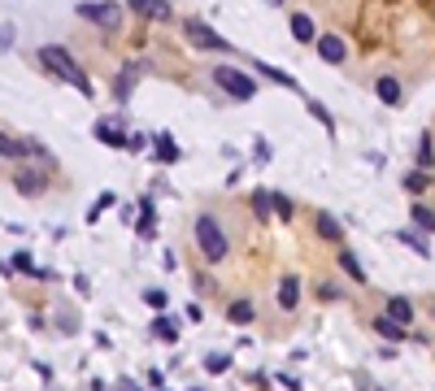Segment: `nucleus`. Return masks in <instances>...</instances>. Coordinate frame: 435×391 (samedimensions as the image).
Returning a JSON list of instances; mask_svg holds the SVG:
<instances>
[{
  "mask_svg": "<svg viewBox=\"0 0 435 391\" xmlns=\"http://www.w3.org/2000/svg\"><path fill=\"white\" fill-rule=\"evenodd\" d=\"M39 61H44V70L53 74V78H61V83H70V87H79V96H96L87 70L74 61L70 48H61V44H44V48H39Z\"/></svg>",
  "mask_w": 435,
  "mask_h": 391,
  "instance_id": "1",
  "label": "nucleus"
},
{
  "mask_svg": "<svg viewBox=\"0 0 435 391\" xmlns=\"http://www.w3.org/2000/svg\"><path fill=\"white\" fill-rule=\"evenodd\" d=\"M196 244H200V252H204V261H226V230L218 226V218H209V213H200L196 218Z\"/></svg>",
  "mask_w": 435,
  "mask_h": 391,
  "instance_id": "2",
  "label": "nucleus"
},
{
  "mask_svg": "<svg viewBox=\"0 0 435 391\" xmlns=\"http://www.w3.org/2000/svg\"><path fill=\"white\" fill-rule=\"evenodd\" d=\"M183 35H188V44L192 48H204V52H235L231 48V39L226 35H218L209 22H200V18H188L183 22Z\"/></svg>",
  "mask_w": 435,
  "mask_h": 391,
  "instance_id": "3",
  "label": "nucleus"
},
{
  "mask_svg": "<svg viewBox=\"0 0 435 391\" xmlns=\"http://www.w3.org/2000/svg\"><path fill=\"white\" fill-rule=\"evenodd\" d=\"M214 83L231 96V100H252V96H257V83H252L244 70H235V66H218V70H214Z\"/></svg>",
  "mask_w": 435,
  "mask_h": 391,
  "instance_id": "4",
  "label": "nucleus"
},
{
  "mask_svg": "<svg viewBox=\"0 0 435 391\" xmlns=\"http://www.w3.org/2000/svg\"><path fill=\"white\" fill-rule=\"evenodd\" d=\"M79 18L100 26V31H114V26H122V5H114V0H83Z\"/></svg>",
  "mask_w": 435,
  "mask_h": 391,
  "instance_id": "5",
  "label": "nucleus"
},
{
  "mask_svg": "<svg viewBox=\"0 0 435 391\" xmlns=\"http://www.w3.org/2000/svg\"><path fill=\"white\" fill-rule=\"evenodd\" d=\"M318 57L326 61V66H344L348 61V44H344V35H336V31H326V35H318Z\"/></svg>",
  "mask_w": 435,
  "mask_h": 391,
  "instance_id": "6",
  "label": "nucleus"
},
{
  "mask_svg": "<svg viewBox=\"0 0 435 391\" xmlns=\"http://www.w3.org/2000/svg\"><path fill=\"white\" fill-rule=\"evenodd\" d=\"M44 187H48V178H44L39 170H27V166L13 170V192H18V196H31V200H35V196H44Z\"/></svg>",
  "mask_w": 435,
  "mask_h": 391,
  "instance_id": "7",
  "label": "nucleus"
},
{
  "mask_svg": "<svg viewBox=\"0 0 435 391\" xmlns=\"http://www.w3.org/2000/svg\"><path fill=\"white\" fill-rule=\"evenodd\" d=\"M126 9L131 13H140V18H148V22H166L174 9L166 5V0H126Z\"/></svg>",
  "mask_w": 435,
  "mask_h": 391,
  "instance_id": "8",
  "label": "nucleus"
},
{
  "mask_svg": "<svg viewBox=\"0 0 435 391\" xmlns=\"http://www.w3.org/2000/svg\"><path fill=\"white\" fill-rule=\"evenodd\" d=\"M296 304H300V278H296V274H283V278H278V309L292 313Z\"/></svg>",
  "mask_w": 435,
  "mask_h": 391,
  "instance_id": "9",
  "label": "nucleus"
},
{
  "mask_svg": "<svg viewBox=\"0 0 435 391\" xmlns=\"http://www.w3.org/2000/svg\"><path fill=\"white\" fill-rule=\"evenodd\" d=\"M152 156H157V166H174V161H178V144H174L170 130L152 135Z\"/></svg>",
  "mask_w": 435,
  "mask_h": 391,
  "instance_id": "10",
  "label": "nucleus"
},
{
  "mask_svg": "<svg viewBox=\"0 0 435 391\" xmlns=\"http://www.w3.org/2000/svg\"><path fill=\"white\" fill-rule=\"evenodd\" d=\"M96 139H100V144H109V148L131 144V135H126V126H118V122H96Z\"/></svg>",
  "mask_w": 435,
  "mask_h": 391,
  "instance_id": "11",
  "label": "nucleus"
},
{
  "mask_svg": "<svg viewBox=\"0 0 435 391\" xmlns=\"http://www.w3.org/2000/svg\"><path fill=\"white\" fill-rule=\"evenodd\" d=\"M135 230H140V240H157V213H152V196L140 200V222H135Z\"/></svg>",
  "mask_w": 435,
  "mask_h": 391,
  "instance_id": "12",
  "label": "nucleus"
},
{
  "mask_svg": "<svg viewBox=\"0 0 435 391\" xmlns=\"http://www.w3.org/2000/svg\"><path fill=\"white\" fill-rule=\"evenodd\" d=\"M374 335H383V339H388V344H400V339H409V330H405V322H396V318H388V313H383V318H374Z\"/></svg>",
  "mask_w": 435,
  "mask_h": 391,
  "instance_id": "13",
  "label": "nucleus"
},
{
  "mask_svg": "<svg viewBox=\"0 0 435 391\" xmlns=\"http://www.w3.org/2000/svg\"><path fill=\"white\" fill-rule=\"evenodd\" d=\"M292 39H296V44H318V26H314L310 13H296V18H292Z\"/></svg>",
  "mask_w": 435,
  "mask_h": 391,
  "instance_id": "14",
  "label": "nucleus"
},
{
  "mask_svg": "<svg viewBox=\"0 0 435 391\" xmlns=\"http://www.w3.org/2000/svg\"><path fill=\"white\" fill-rule=\"evenodd\" d=\"M252 70H257L262 78H270V83H278V87H288V92H296V96H300V83H296L292 74H283V70H274V66H262V61H252Z\"/></svg>",
  "mask_w": 435,
  "mask_h": 391,
  "instance_id": "15",
  "label": "nucleus"
},
{
  "mask_svg": "<svg viewBox=\"0 0 435 391\" xmlns=\"http://www.w3.org/2000/svg\"><path fill=\"white\" fill-rule=\"evenodd\" d=\"M140 70H144V66H131L126 74H118V78H114V100H118V104L131 100V87H135V74H140Z\"/></svg>",
  "mask_w": 435,
  "mask_h": 391,
  "instance_id": "16",
  "label": "nucleus"
},
{
  "mask_svg": "<svg viewBox=\"0 0 435 391\" xmlns=\"http://www.w3.org/2000/svg\"><path fill=\"white\" fill-rule=\"evenodd\" d=\"M374 96H379L383 104H392V109H396V104L405 100V92H400V83H396V78H379V83H374Z\"/></svg>",
  "mask_w": 435,
  "mask_h": 391,
  "instance_id": "17",
  "label": "nucleus"
},
{
  "mask_svg": "<svg viewBox=\"0 0 435 391\" xmlns=\"http://www.w3.org/2000/svg\"><path fill=\"white\" fill-rule=\"evenodd\" d=\"M336 261L344 266V274H348L353 283H366V266H362V261H357V256H353L348 248H340V256H336Z\"/></svg>",
  "mask_w": 435,
  "mask_h": 391,
  "instance_id": "18",
  "label": "nucleus"
},
{
  "mask_svg": "<svg viewBox=\"0 0 435 391\" xmlns=\"http://www.w3.org/2000/svg\"><path fill=\"white\" fill-rule=\"evenodd\" d=\"M388 318H396V322L409 326V322H414V304H409L405 296H392V300H388Z\"/></svg>",
  "mask_w": 435,
  "mask_h": 391,
  "instance_id": "19",
  "label": "nucleus"
},
{
  "mask_svg": "<svg viewBox=\"0 0 435 391\" xmlns=\"http://www.w3.org/2000/svg\"><path fill=\"white\" fill-rule=\"evenodd\" d=\"M5 274H35V261H31V252H13V256L5 261Z\"/></svg>",
  "mask_w": 435,
  "mask_h": 391,
  "instance_id": "20",
  "label": "nucleus"
},
{
  "mask_svg": "<svg viewBox=\"0 0 435 391\" xmlns=\"http://www.w3.org/2000/svg\"><path fill=\"white\" fill-rule=\"evenodd\" d=\"M0 152H5V161H22L31 152V144H18L13 135H0Z\"/></svg>",
  "mask_w": 435,
  "mask_h": 391,
  "instance_id": "21",
  "label": "nucleus"
},
{
  "mask_svg": "<svg viewBox=\"0 0 435 391\" xmlns=\"http://www.w3.org/2000/svg\"><path fill=\"white\" fill-rule=\"evenodd\" d=\"M252 313H257V309H252V300H235L231 309H226V318H231L235 326H248V322H252Z\"/></svg>",
  "mask_w": 435,
  "mask_h": 391,
  "instance_id": "22",
  "label": "nucleus"
},
{
  "mask_svg": "<svg viewBox=\"0 0 435 391\" xmlns=\"http://www.w3.org/2000/svg\"><path fill=\"white\" fill-rule=\"evenodd\" d=\"M152 335H157L161 344H174V339H178V326L166 318V313H157V322H152Z\"/></svg>",
  "mask_w": 435,
  "mask_h": 391,
  "instance_id": "23",
  "label": "nucleus"
},
{
  "mask_svg": "<svg viewBox=\"0 0 435 391\" xmlns=\"http://www.w3.org/2000/svg\"><path fill=\"white\" fill-rule=\"evenodd\" d=\"M396 240H400L405 248H414L418 256H427V252H431V244L422 240V235H418V230H396Z\"/></svg>",
  "mask_w": 435,
  "mask_h": 391,
  "instance_id": "24",
  "label": "nucleus"
},
{
  "mask_svg": "<svg viewBox=\"0 0 435 391\" xmlns=\"http://www.w3.org/2000/svg\"><path fill=\"white\" fill-rule=\"evenodd\" d=\"M409 218H414L418 230H435V209L431 204H414V213H409Z\"/></svg>",
  "mask_w": 435,
  "mask_h": 391,
  "instance_id": "25",
  "label": "nucleus"
},
{
  "mask_svg": "<svg viewBox=\"0 0 435 391\" xmlns=\"http://www.w3.org/2000/svg\"><path fill=\"white\" fill-rule=\"evenodd\" d=\"M270 209H274V192H252V213H257L262 222L270 218Z\"/></svg>",
  "mask_w": 435,
  "mask_h": 391,
  "instance_id": "26",
  "label": "nucleus"
},
{
  "mask_svg": "<svg viewBox=\"0 0 435 391\" xmlns=\"http://www.w3.org/2000/svg\"><path fill=\"white\" fill-rule=\"evenodd\" d=\"M314 226H318L322 240H340V235H344V230H340V222L331 218V213H318V222H314Z\"/></svg>",
  "mask_w": 435,
  "mask_h": 391,
  "instance_id": "27",
  "label": "nucleus"
},
{
  "mask_svg": "<svg viewBox=\"0 0 435 391\" xmlns=\"http://www.w3.org/2000/svg\"><path fill=\"white\" fill-rule=\"evenodd\" d=\"M144 304H148L152 313H166V304H170V296H166V292H157V287H148V292H144Z\"/></svg>",
  "mask_w": 435,
  "mask_h": 391,
  "instance_id": "28",
  "label": "nucleus"
},
{
  "mask_svg": "<svg viewBox=\"0 0 435 391\" xmlns=\"http://www.w3.org/2000/svg\"><path fill=\"white\" fill-rule=\"evenodd\" d=\"M204 370H209V374H226V370H231V356L209 352V356H204Z\"/></svg>",
  "mask_w": 435,
  "mask_h": 391,
  "instance_id": "29",
  "label": "nucleus"
},
{
  "mask_svg": "<svg viewBox=\"0 0 435 391\" xmlns=\"http://www.w3.org/2000/svg\"><path fill=\"white\" fill-rule=\"evenodd\" d=\"M435 166V152H431V135L418 139V170H431Z\"/></svg>",
  "mask_w": 435,
  "mask_h": 391,
  "instance_id": "30",
  "label": "nucleus"
},
{
  "mask_svg": "<svg viewBox=\"0 0 435 391\" xmlns=\"http://www.w3.org/2000/svg\"><path fill=\"white\" fill-rule=\"evenodd\" d=\"M274 213H278V218L288 222V218H296V204H292V200H288L283 192H274Z\"/></svg>",
  "mask_w": 435,
  "mask_h": 391,
  "instance_id": "31",
  "label": "nucleus"
},
{
  "mask_svg": "<svg viewBox=\"0 0 435 391\" xmlns=\"http://www.w3.org/2000/svg\"><path fill=\"white\" fill-rule=\"evenodd\" d=\"M405 187H409V192H427V187H431L427 170H414V174H405Z\"/></svg>",
  "mask_w": 435,
  "mask_h": 391,
  "instance_id": "32",
  "label": "nucleus"
},
{
  "mask_svg": "<svg viewBox=\"0 0 435 391\" xmlns=\"http://www.w3.org/2000/svg\"><path fill=\"white\" fill-rule=\"evenodd\" d=\"M114 200H118V196H114V192H100V200H96V204H92V213H87V222H96V218H100V213H105V209H109V204H114Z\"/></svg>",
  "mask_w": 435,
  "mask_h": 391,
  "instance_id": "33",
  "label": "nucleus"
},
{
  "mask_svg": "<svg viewBox=\"0 0 435 391\" xmlns=\"http://www.w3.org/2000/svg\"><path fill=\"white\" fill-rule=\"evenodd\" d=\"M310 113H314V118H318V122H322L326 130H336V118H331V113H326V104H318V100H310Z\"/></svg>",
  "mask_w": 435,
  "mask_h": 391,
  "instance_id": "34",
  "label": "nucleus"
},
{
  "mask_svg": "<svg viewBox=\"0 0 435 391\" xmlns=\"http://www.w3.org/2000/svg\"><path fill=\"white\" fill-rule=\"evenodd\" d=\"M318 296H322V300L331 304V300H340V287H331V283H322V287H318Z\"/></svg>",
  "mask_w": 435,
  "mask_h": 391,
  "instance_id": "35",
  "label": "nucleus"
},
{
  "mask_svg": "<svg viewBox=\"0 0 435 391\" xmlns=\"http://www.w3.org/2000/svg\"><path fill=\"white\" fill-rule=\"evenodd\" d=\"M252 152H257V161H262V166L270 161V144H266V139H257V148H252Z\"/></svg>",
  "mask_w": 435,
  "mask_h": 391,
  "instance_id": "36",
  "label": "nucleus"
},
{
  "mask_svg": "<svg viewBox=\"0 0 435 391\" xmlns=\"http://www.w3.org/2000/svg\"><path fill=\"white\" fill-rule=\"evenodd\" d=\"M266 5H270V9H278V5H283V0H266Z\"/></svg>",
  "mask_w": 435,
  "mask_h": 391,
  "instance_id": "37",
  "label": "nucleus"
}]
</instances>
